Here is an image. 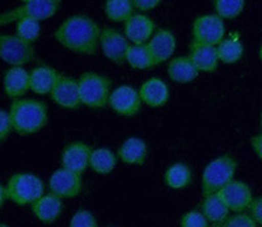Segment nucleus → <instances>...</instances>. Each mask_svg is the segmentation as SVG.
Instances as JSON below:
<instances>
[{"instance_id":"obj_10","label":"nucleus","mask_w":262,"mask_h":227,"mask_svg":"<svg viewBox=\"0 0 262 227\" xmlns=\"http://www.w3.org/2000/svg\"><path fill=\"white\" fill-rule=\"evenodd\" d=\"M83 187L81 175L75 174L69 170L60 167L59 170L54 171L53 175L49 179V189L50 193L55 194L57 197L74 198L79 196Z\"/></svg>"},{"instance_id":"obj_16","label":"nucleus","mask_w":262,"mask_h":227,"mask_svg":"<svg viewBox=\"0 0 262 227\" xmlns=\"http://www.w3.org/2000/svg\"><path fill=\"white\" fill-rule=\"evenodd\" d=\"M147 48H148L156 66L167 62L176 50L174 34L169 29L159 28L155 34L152 36V38L148 41V44H147Z\"/></svg>"},{"instance_id":"obj_25","label":"nucleus","mask_w":262,"mask_h":227,"mask_svg":"<svg viewBox=\"0 0 262 227\" xmlns=\"http://www.w3.org/2000/svg\"><path fill=\"white\" fill-rule=\"evenodd\" d=\"M193 181L191 170L185 163H174L164 174V182L170 189H184Z\"/></svg>"},{"instance_id":"obj_37","label":"nucleus","mask_w":262,"mask_h":227,"mask_svg":"<svg viewBox=\"0 0 262 227\" xmlns=\"http://www.w3.org/2000/svg\"><path fill=\"white\" fill-rule=\"evenodd\" d=\"M160 4V0H133L134 9L140 11V12H148L151 9H155Z\"/></svg>"},{"instance_id":"obj_33","label":"nucleus","mask_w":262,"mask_h":227,"mask_svg":"<svg viewBox=\"0 0 262 227\" xmlns=\"http://www.w3.org/2000/svg\"><path fill=\"white\" fill-rule=\"evenodd\" d=\"M69 227H98L97 219L90 210L80 209L72 215Z\"/></svg>"},{"instance_id":"obj_28","label":"nucleus","mask_w":262,"mask_h":227,"mask_svg":"<svg viewBox=\"0 0 262 227\" xmlns=\"http://www.w3.org/2000/svg\"><path fill=\"white\" fill-rule=\"evenodd\" d=\"M126 62L135 70H151L156 66L146 45L131 44L126 54Z\"/></svg>"},{"instance_id":"obj_24","label":"nucleus","mask_w":262,"mask_h":227,"mask_svg":"<svg viewBox=\"0 0 262 227\" xmlns=\"http://www.w3.org/2000/svg\"><path fill=\"white\" fill-rule=\"evenodd\" d=\"M167 72L170 80L180 84L191 83L200 74L189 55H181L170 59Z\"/></svg>"},{"instance_id":"obj_8","label":"nucleus","mask_w":262,"mask_h":227,"mask_svg":"<svg viewBox=\"0 0 262 227\" xmlns=\"http://www.w3.org/2000/svg\"><path fill=\"white\" fill-rule=\"evenodd\" d=\"M0 57L9 66L23 67L34 58V48L32 44L23 41L13 34L0 36Z\"/></svg>"},{"instance_id":"obj_14","label":"nucleus","mask_w":262,"mask_h":227,"mask_svg":"<svg viewBox=\"0 0 262 227\" xmlns=\"http://www.w3.org/2000/svg\"><path fill=\"white\" fill-rule=\"evenodd\" d=\"M219 193L222 194V197L228 205L229 210L235 214L245 213V210H249L250 205L254 200L252 189L249 188L247 182L242 181V180H233Z\"/></svg>"},{"instance_id":"obj_34","label":"nucleus","mask_w":262,"mask_h":227,"mask_svg":"<svg viewBox=\"0 0 262 227\" xmlns=\"http://www.w3.org/2000/svg\"><path fill=\"white\" fill-rule=\"evenodd\" d=\"M223 227H257L256 222L249 215V213H237L229 215L227 221L222 224Z\"/></svg>"},{"instance_id":"obj_13","label":"nucleus","mask_w":262,"mask_h":227,"mask_svg":"<svg viewBox=\"0 0 262 227\" xmlns=\"http://www.w3.org/2000/svg\"><path fill=\"white\" fill-rule=\"evenodd\" d=\"M50 97L55 104L66 109H79L83 105L78 80L66 75L60 76L55 88L51 91Z\"/></svg>"},{"instance_id":"obj_41","label":"nucleus","mask_w":262,"mask_h":227,"mask_svg":"<svg viewBox=\"0 0 262 227\" xmlns=\"http://www.w3.org/2000/svg\"><path fill=\"white\" fill-rule=\"evenodd\" d=\"M259 59L262 62V44H261V48H259Z\"/></svg>"},{"instance_id":"obj_7","label":"nucleus","mask_w":262,"mask_h":227,"mask_svg":"<svg viewBox=\"0 0 262 227\" xmlns=\"http://www.w3.org/2000/svg\"><path fill=\"white\" fill-rule=\"evenodd\" d=\"M224 34H226V28H224L223 18L219 17L216 13L196 17L191 27L193 42L196 44L217 46L224 39Z\"/></svg>"},{"instance_id":"obj_27","label":"nucleus","mask_w":262,"mask_h":227,"mask_svg":"<svg viewBox=\"0 0 262 227\" xmlns=\"http://www.w3.org/2000/svg\"><path fill=\"white\" fill-rule=\"evenodd\" d=\"M104 11L107 20L113 23H126L135 13L133 0H107Z\"/></svg>"},{"instance_id":"obj_30","label":"nucleus","mask_w":262,"mask_h":227,"mask_svg":"<svg viewBox=\"0 0 262 227\" xmlns=\"http://www.w3.org/2000/svg\"><path fill=\"white\" fill-rule=\"evenodd\" d=\"M244 0H215L214 8L216 15L221 18L232 20L242 15L244 11Z\"/></svg>"},{"instance_id":"obj_29","label":"nucleus","mask_w":262,"mask_h":227,"mask_svg":"<svg viewBox=\"0 0 262 227\" xmlns=\"http://www.w3.org/2000/svg\"><path fill=\"white\" fill-rule=\"evenodd\" d=\"M216 50L219 60L226 63V65H232V63L238 62L244 55V46L237 37L223 39L216 46Z\"/></svg>"},{"instance_id":"obj_19","label":"nucleus","mask_w":262,"mask_h":227,"mask_svg":"<svg viewBox=\"0 0 262 227\" xmlns=\"http://www.w3.org/2000/svg\"><path fill=\"white\" fill-rule=\"evenodd\" d=\"M189 57L200 72H215L221 62L217 57L216 46L203 45L193 41L189 46Z\"/></svg>"},{"instance_id":"obj_11","label":"nucleus","mask_w":262,"mask_h":227,"mask_svg":"<svg viewBox=\"0 0 262 227\" xmlns=\"http://www.w3.org/2000/svg\"><path fill=\"white\" fill-rule=\"evenodd\" d=\"M100 46L107 59L114 65H123L126 62V54H127L130 44L125 34L119 33L114 28H105L102 29Z\"/></svg>"},{"instance_id":"obj_26","label":"nucleus","mask_w":262,"mask_h":227,"mask_svg":"<svg viewBox=\"0 0 262 227\" xmlns=\"http://www.w3.org/2000/svg\"><path fill=\"white\" fill-rule=\"evenodd\" d=\"M117 155L111 149L100 147L92 151L90 167L98 175H109L117 166Z\"/></svg>"},{"instance_id":"obj_35","label":"nucleus","mask_w":262,"mask_h":227,"mask_svg":"<svg viewBox=\"0 0 262 227\" xmlns=\"http://www.w3.org/2000/svg\"><path fill=\"white\" fill-rule=\"evenodd\" d=\"M13 132L12 121L9 112L2 111L0 112V142H6L8 135Z\"/></svg>"},{"instance_id":"obj_23","label":"nucleus","mask_w":262,"mask_h":227,"mask_svg":"<svg viewBox=\"0 0 262 227\" xmlns=\"http://www.w3.org/2000/svg\"><path fill=\"white\" fill-rule=\"evenodd\" d=\"M201 212L203 213L207 221L214 226H221L229 217V208L226 203L221 193L210 194L207 197H203L201 203Z\"/></svg>"},{"instance_id":"obj_2","label":"nucleus","mask_w":262,"mask_h":227,"mask_svg":"<svg viewBox=\"0 0 262 227\" xmlns=\"http://www.w3.org/2000/svg\"><path fill=\"white\" fill-rule=\"evenodd\" d=\"M13 132L20 135H32L48 125V107L36 99L13 100L9 107Z\"/></svg>"},{"instance_id":"obj_5","label":"nucleus","mask_w":262,"mask_h":227,"mask_svg":"<svg viewBox=\"0 0 262 227\" xmlns=\"http://www.w3.org/2000/svg\"><path fill=\"white\" fill-rule=\"evenodd\" d=\"M81 102L91 109H102L109 105L112 96V80L96 72H84L78 79Z\"/></svg>"},{"instance_id":"obj_4","label":"nucleus","mask_w":262,"mask_h":227,"mask_svg":"<svg viewBox=\"0 0 262 227\" xmlns=\"http://www.w3.org/2000/svg\"><path fill=\"white\" fill-rule=\"evenodd\" d=\"M8 198L16 205H33L45 194L43 181L29 172H16L6 184Z\"/></svg>"},{"instance_id":"obj_20","label":"nucleus","mask_w":262,"mask_h":227,"mask_svg":"<svg viewBox=\"0 0 262 227\" xmlns=\"http://www.w3.org/2000/svg\"><path fill=\"white\" fill-rule=\"evenodd\" d=\"M60 76L62 74L48 65L34 67L30 71V91L37 95H50Z\"/></svg>"},{"instance_id":"obj_36","label":"nucleus","mask_w":262,"mask_h":227,"mask_svg":"<svg viewBox=\"0 0 262 227\" xmlns=\"http://www.w3.org/2000/svg\"><path fill=\"white\" fill-rule=\"evenodd\" d=\"M248 212L250 217L254 219L257 227H262V196L254 198Z\"/></svg>"},{"instance_id":"obj_31","label":"nucleus","mask_w":262,"mask_h":227,"mask_svg":"<svg viewBox=\"0 0 262 227\" xmlns=\"http://www.w3.org/2000/svg\"><path fill=\"white\" fill-rule=\"evenodd\" d=\"M39 33H41L39 21L33 20V18H21L16 23V36L28 44L33 45V42L38 39Z\"/></svg>"},{"instance_id":"obj_6","label":"nucleus","mask_w":262,"mask_h":227,"mask_svg":"<svg viewBox=\"0 0 262 227\" xmlns=\"http://www.w3.org/2000/svg\"><path fill=\"white\" fill-rule=\"evenodd\" d=\"M59 0H25L23 6L9 9L0 16V24L6 25L21 18H33L37 21H43L53 17L59 11Z\"/></svg>"},{"instance_id":"obj_32","label":"nucleus","mask_w":262,"mask_h":227,"mask_svg":"<svg viewBox=\"0 0 262 227\" xmlns=\"http://www.w3.org/2000/svg\"><path fill=\"white\" fill-rule=\"evenodd\" d=\"M180 227H210V222L201 210H190L182 215Z\"/></svg>"},{"instance_id":"obj_15","label":"nucleus","mask_w":262,"mask_h":227,"mask_svg":"<svg viewBox=\"0 0 262 227\" xmlns=\"http://www.w3.org/2000/svg\"><path fill=\"white\" fill-rule=\"evenodd\" d=\"M155 23L143 13H134L125 23V36L134 45H146L155 34Z\"/></svg>"},{"instance_id":"obj_21","label":"nucleus","mask_w":262,"mask_h":227,"mask_svg":"<svg viewBox=\"0 0 262 227\" xmlns=\"http://www.w3.org/2000/svg\"><path fill=\"white\" fill-rule=\"evenodd\" d=\"M142 101L151 108H161L169 100V88L160 78H151L139 88Z\"/></svg>"},{"instance_id":"obj_39","label":"nucleus","mask_w":262,"mask_h":227,"mask_svg":"<svg viewBox=\"0 0 262 227\" xmlns=\"http://www.w3.org/2000/svg\"><path fill=\"white\" fill-rule=\"evenodd\" d=\"M7 200H9V198H8V193H7L6 185H2L0 187V203H2V207L6 203Z\"/></svg>"},{"instance_id":"obj_43","label":"nucleus","mask_w":262,"mask_h":227,"mask_svg":"<svg viewBox=\"0 0 262 227\" xmlns=\"http://www.w3.org/2000/svg\"><path fill=\"white\" fill-rule=\"evenodd\" d=\"M212 227H223V226H222V224H221V226H212Z\"/></svg>"},{"instance_id":"obj_40","label":"nucleus","mask_w":262,"mask_h":227,"mask_svg":"<svg viewBox=\"0 0 262 227\" xmlns=\"http://www.w3.org/2000/svg\"><path fill=\"white\" fill-rule=\"evenodd\" d=\"M259 129H261V132H262V111H261V116H259Z\"/></svg>"},{"instance_id":"obj_18","label":"nucleus","mask_w":262,"mask_h":227,"mask_svg":"<svg viewBox=\"0 0 262 227\" xmlns=\"http://www.w3.org/2000/svg\"><path fill=\"white\" fill-rule=\"evenodd\" d=\"M32 212L42 223H54L59 219L63 212V200L53 193L43 194L39 200L33 203Z\"/></svg>"},{"instance_id":"obj_3","label":"nucleus","mask_w":262,"mask_h":227,"mask_svg":"<svg viewBox=\"0 0 262 227\" xmlns=\"http://www.w3.org/2000/svg\"><path fill=\"white\" fill-rule=\"evenodd\" d=\"M237 161L229 154L215 158L206 166L202 175V194L207 197L210 194L219 193L229 182L233 181Z\"/></svg>"},{"instance_id":"obj_9","label":"nucleus","mask_w":262,"mask_h":227,"mask_svg":"<svg viewBox=\"0 0 262 227\" xmlns=\"http://www.w3.org/2000/svg\"><path fill=\"white\" fill-rule=\"evenodd\" d=\"M93 149L81 140H75L66 145L60 153V166L78 175H83L84 171L90 167L91 155Z\"/></svg>"},{"instance_id":"obj_1","label":"nucleus","mask_w":262,"mask_h":227,"mask_svg":"<svg viewBox=\"0 0 262 227\" xmlns=\"http://www.w3.org/2000/svg\"><path fill=\"white\" fill-rule=\"evenodd\" d=\"M102 30L90 16L78 13L66 18L57 28L54 38L63 48L81 55H95Z\"/></svg>"},{"instance_id":"obj_22","label":"nucleus","mask_w":262,"mask_h":227,"mask_svg":"<svg viewBox=\"0 0 262 227\" xmlns=\"http://www.w3.org/2000/svg\"><path fill=\"white\" fill-rule=\"evenodd\" d=\"M117 155L127 166H143L148 156V147L143 139L131 137L119 146Z\"/></svg>"},{"instance_id":"obj_12","label":"nucleus","mask_w":262,"mask_h":227,"mask_svg":"<svg viewBox=\"0 0 262 227\" xmlns=\"http://www.w3.org/2000/svg\"><path fill=\"white\" fill-rule=\"evenodd\" d=\"M139 91L131 86H119L113 90L109 105L117 114L123 117H134L142 107Z\"/></svg>"},{"instance_id":"obj_38","label":"nucleus","mask_w":262,"mask_h":227,"mask_svg":"<svg viewBox=\"0 0 262 227\" xmlns=\"http://www.w3.org/2000/svg\"><path fill=\"white\" fill-rule=\"evenodd\" d=\"M250 146L253 149L254 154L262 160V133L252 137V139H250Z\"/></svg>"},{"instance_id":"obj_17","label":"nucleus","mask_w":262,"mask_h":227,"mask_svg":"<svg viewBox=\"0 0 262 227\" xmlns=\"http://www.w3.org/2000/svg\"><path fill=\"white\" fill-rule=\"evenodd\" d=\"M3 83L4 92L9 99H23L30 90V72L23 67H11L4 74Z\"/></svg>"},{"instance_id":"obj_42","label":"nucleus","mask_w":262,"mask_h":227,"mask_svg":"<svg viewBox=\"0 0 262 227\" xmlns=\"http://www.w3.org/2000/svg\"><path fill=\"white\" fill-rule=\"evenodd\" d=\"M0 227H9V226L7 223H2V224H0Z\"/></svg>"}]
</instances>
